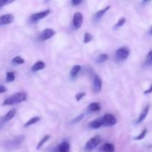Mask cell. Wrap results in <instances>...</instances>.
<instances>
[{
	"label": "cell",
	"mask_w": 152,
	"mask_h": 152,
	"mask_svg": "<svg viewBox=\"0 0 152 152\" xmlns=\"http://www.w3.org/2000/svg\"><path fill=\"white\" fill-rule=\"evenodd\" d=\"M14 80H15L14 72H12V71L7 72V74H6V81H7V83H11V82H13Z\"/></svg>",
	"instance_id": "obj_23"
},
{
	"label": "cell",
	"mask_w": 152,
	"mask_h": 152,
	"mask_svg": "<svg viewBox=\"0 0 152 152\" xmlns=\"http://www.w3.org/2000/svg\"><path fill=\"white\" fill-rule=\"evenodd\" d=\"M45 67V65L43 62H41V61H39V62H36L34 65L31 68V71H40V70L44 69Z\"/></svg>",
	"instance_id": "obj_13"
},
{
	"label": "cell",
	"mask_w": 152,
	"mask_h": 152,
	"mask_svg": "<svg viewBox=\"0 0 152 152\" xmlns=\"http://www.w3.org/2000/svg\"><path fill=\"white\" fill-rule=\"evenodd\" d=\"M151 93H152V85L151 86V87L148 89V90H146L144 91V94H151Z\"/></svg>",
	"instance_id": "obj_33"
},
{
	"label": "cell",
	"mask_w": 152,
	"mask_h": 152,
	"mask_svg": "<svg viewBox=\"0 0 152 152\" xmlns=\"http://www.w3.org/2000/svg\"><path fill=\"white\" fill-rule=\"evenodd\" d=\"M88 109L91 111H100L101 107L98 102H92L89 105Z\"/></svg>",
	"instance_id": "obj_18"
},
{
	"label": "cell",
	"mask_w": 152,
	"mask_h": 152,
	"mask_svg": "<svg viewBox=\"0 0 152 152\" xmlns=\"http://www.w3.org/2000/svg\"><path fill=\"white\" fill-rule=\"evenodd\" d=\"M146 59H147V62H148V63L152 64V50H151V51L148 53Z\"/></svg>",
	"instance_id": "obj_30"
},
{
	"label": "cell",
	"mask_w": 152,
	"mask_h": 152,
	"mask_svg": "<svg viewBox=\"0 0 152 152\" xmlns=\"http://www.w3.org/2000/svg\"><path fill=\"white\" fill-rule=\"evenodd\" d=\"M146 134H147V129H145L142 131V132H141L138 136H137L136 137H134V139L135 140H142L143 138H145V137L146 136Z\"/></svg>",
	"instance_id": "obj_26"
},
{
	"label": "cell",
	"mask_w": 152,
	"mask_h": 152,
	"mask_svg": "<svg viewBox=\"0 0 152 152\" xmlns=\"http://www.w3.org/2000/svg\"><path fill=\"white\" fill-rule=\"evenodd\" d=\"M92 39H93V36H92L91 34H90V33H86V34H84L83 42H84L85 44L90 42Z\"/></svg>",
	"instance_id": "obj_24"
},
{
	"label": "cell",
	"mask_w": 152,
	"mask_h": 152,
	"mask_svg": "<svg viewBox=\"0 0 152 152\" xmlns=\"http://www.w3.org/2000/svg\"><path fill=\"white\" fill-rule=\"evenodd\" d=\"M16 109H11L5 114V116L3 118V120L5 122L9 121L11 119H13L14 117V116L16 115Z\"/></svg>",
	"instance_id": "obj_14"
},
{
	"label": "cell",
	"mask_w": 152,
	"mask_h": 152,
	"mask_svg": "<svg viewBox=\"0 0 152 152\" xmlns=\"http://www.w3.org/2000/svg\"><path fill=\"white\" fill-rule=\"evenodd\" d=\"M59 152H69L70 145L67 142H63L59 145Z\"/></svg>",
	"instance_id": "obj_16"
},
{
	"label": "cell",
	"mask_w": 152,
	"mask_h": 152,
	"mask_svg": "<svg viewBox=\"0 0 152 152\" xmlns=\"http://www.w3.org/2000/svg\"><path fill=\"white\" fill-rule=\"evenodd\" d=\"M149 108H150L149 105H147V106L144 108L143 111L141 112V114H140L139 117H138L137 121V124L138 123H142V122L143 121L145 118H146L147 115H148V111H149Z\"/></svg>",
	"instance_id": "obj_12"
},
{
	"label": "cell",
	"mask_w": 152,
	"mask_h": 152,
	"mask_svg": "<svg viewBox=\"0 0 152 152\" xmlns=\"http://www.w3.org/2000/svg\"><path fill=\"white\" fill-rule=\"evenodd\" d=\"M49 139H50V135H45V137H43L42 139L39 142L38 145H37V150L40 149V148L43 146V145H44L45 142H47V141Z\"/></svg>",
	"instance_id": "obj_20"
},
{
	"label": "cell",
	"mask_w": 152,
	"mask_h": 152,
	"mask_svg": "<svg viewBox=\"0 0 152 152\" xmlns=\"http://www.w3.org/2000/svg\"><path fill=\"white\" fill-rule=\"evenodd\" d=\"M150 34L152 35V27L151 28V29H150Z\"/></svg>",
	"instance_id": "obj_34"
},
{
	"label": "cell",
	"mask_w": 152,
	"mask_h": 152,
	"mask_svg": "<svg viewBox=\"0 0 152 152\" xmlns=\"http://www.w3.org/2000/svg\"><path fill=\"white\" fill-rule=\"evenodd\" d=\"M108 59V55L107 53H102L99 55L96 59V62L98 63H103V62H106Z\"/></svg>",
	"instance_id": "obj_21"
},
{
	"label": "cell",
	"mask_w": 152,
	"mask_h": 152,
	"mask_svg": "<svg viewBox=\"0 0 152 152\" xmlns=\"http://www.w3.org/2000/svg\"><path fill=\"white\" fill-rule=\"evenodd\" d=\"M13 20V16L12 14H5L3 15L0 17V25H8V24L11 23Z\"/></svg>",
	"instance_id": "obj_10"
},
{
	"label": "cell",
	"mask_w": 152,
	"mask_h": 152,
	"mask_svg": "<svg viewBox=\"0 0 152 152\" xmlns=\"http://www.w3.org/2000/svg\"><path fill=\"white\" fill-rule=\"evenodd\" d=\"M105 126H114L117 123V120L112 114H105L103 117Z\"/></svg>",
	"instance_id": "obj_9"
},
{
	"label": "cell",
	"mask_w": 152,
	"mask_h": 152,
	"mask_svg": "<svg viewBox=\"0 0 152 152\" xmlns=\"http://www.w3.org/2000/svg\"><path fill=\"white\" fill-rule=\"evenodd\" d=\"M101 142V137L99 136H95L92 137L91 139L89 140L86 144V151H91V150L94 149L95 148L99 145V144Z\"/></svg>",
	"instance_id": "obj_2"
},
{
	"label": "cell",
	"mask_w": 152,
	"mask_h": 152,
	"mask_svg": "<svg viewBox=\"0 0 152 152\" xmlns=\"http://www.w3.org/2000/svg\"><path fill=\"white\" fill-rule=\"evenodd\" d=\"M40 120V117H32L31 119H30L29 120H28V122H27L26 123H25V125H24V127H28V126H31V125L33 124H35V123H37V122H39Z\"/></svg>",
	"instance_id": "obj_19"
},
{
	"label": "cell",
	"mask_w": 152,
	"mask_h": 152,
	"mask_svg": "<svg viewBox=\"0 0 152 152\" xmlns=\"http://www.w3.org/2000/svg\"><path fill=\"white\" fill-rule=\"evenodd\" d=\"M57 152H59V151H57Z\"/></svg>",
	"instance_id": "obj_35"
},
{
	"label": "cell",
	"mask_w": 152,
	"mask_h": 152,
	"mask_svg": "<svg viewBox=\"0 0 152 152\" xmlns=\"http://www.w3.org/2000/svg\"><path fill=\"white\" fill-rule=\"evenodd\" d=\"M94 90L96 93H99L102 90V80L97 74H95L94 79Z\"/></svg>",
	"instance_id": "obj_7"
},
{
	"label": "cell",
	"mask_w": 152,
	"mask_h": 152,
	"mask_svg": "<svg viewBox=\"0 0 152 152\" xmlns=\"http://www.w3.org/2000/svg\"><path fill=\"white\" fill-rule=\"evenodd\" d=\"M6 91H7V88H6L4 86H0V94L4 93V92H6Z\"/></svg>",
	"instance_id": "obj_32"
},
{
	"label": "cell",
	"mask_w": 152,
	"mask_h": 152,
	"mask_svg": "<svg viewBox=\"0 0 152 152\" xmlns=\"http://www.w3.org/2000/svg\"><path fill=\"white\" fill-rule=\"evenodd\" d=\"M82 2H83V1H82L81 0H72V1H71V4L74 6L78 5V4H81Z\"/></svg>",
	"instance_id": "obj_31"
},
{
	"label": "cell",
	"mask_w": 152,
	"mask_h": 152,
	"mask_svg": "<svg viewBox=\"0 0 152 152\" xmlns=\"http://www.w3.org/2000/svg\"><path fill=\"white\" fill-rule=\"evenodd\" d=\"M27 94L25 92H19V93L14 94L4 99L3 102L4 105H13L15 104H19L26 100Z\"/></svg>",
	"instance_id": "obj_1"
},
{
	"label": "cell",
	"mask_w": 152,
	"mask_h": 152,
	"mask_svg": "<svg viewBox=\"0 0 152 152\" xmlns=\"http://www.w3.org/2000/svg\"><path fill=\"white\" fill-rule=\"evenodd\" d=\"M80 70H81V66H80V65H74L72 68V69L71 70V72H70L71 77H72V78H74V77L79 74Z\"/></svg>",
	"instance_id": "obj_17"
},
{
	"label": "cell",
	"mask_w": 152,
	"mask_h": 152,
	"mask_svg": "<svg viewBox=\"0 0 152 152\" xmlns=\"http://www.w3.org/2000/svg\"><path fill=\"white\" fill-rule=\"evenodd\" d=\"M12 61H13V63L17 64V65H22V64L25 63V60H24L23 58H22L21 56H15L14 58H13Z\"/></svg>",
	"instance_id": "obj_25"
},
{
	"label": "cell",
	"mask_w": 152,
	"mask_h": 152,
	"mask_svg": "<svg viewBox=\"0 0 152 152\" xmlns=\"http://www.w3.org/2000/svg\"><path fill=\"white\" fill-rule=\"evenodd\" d=\"M83 117H84V114H80V115H79L78 117H76L75 119H74V120H73L72 121H71V123H72V124H75V123H79V122L81 121V120H83Z\"/></svg>",
	"instance_id": "obj_27"
},
{
	"label": "cell",
	"mask_w": 152,
	"mask_h": 152,
	"mask_svg": "<svg viewBox=\"0 0 152 152\" xmlns=\"http://www.w3.org/2000/svg\"><path fill=\"white\" fill-rule=\"evenodd\" d=\"M13 1H10V0H0V8L3 6L8 4L10 3H12Z\"/></svg>",
	"instance_id": "obj_29"
},
{
	"label": "cell",
	"mask_w": 152,
	"mask_h": 152,
	"mask_svg": "<svg viewBox=\"0 0 152 152\" xmlns=\"http://www.w3.org/2000/svg\"><path fill=\"white\" fill-rule=\"evenodd\" d=\"M88 125H89V126L91 128V129H99V128L102 127V126H105V121H104V120H103V117L96 119V120L90 122Z\"/></svg>",
	"instance_id": "obj_6"
},
{
	"label": "cell",
	"mask_w": 152,
	"mask_h": 152,
	"mask_svg": "<svg viewBox=\"0 0 152 152\" xmlns=\"http://www.w3.org/2000/svg\"><path fill=\"white\" fill-rule=\"evenodd\" d=\"M85 96H86V93H84V92H83H83H81V93H78L76 94V99H77V102H80V101Z\"/></svg>",
	"instance_id": "obj_28"
},
{
	"label": "cell",
	"mask_w": 152,
	"mask_h": 152,
	"mask_svg": "<svg viewBox=\"0 0 152 152\" xmlns=\"http://www.w3.org/2000/svg\"><path fill=\"white\" fill-rule=\"evenodd\" d=\"M55 34H56V31H55L53 29H51V28H47V29H45L41 34L42 39V40L49 39L52 38Z\"/></svg>",
	"instance_id": "obj_8"
},
{
	"label": "cell",
	"mask_w": 152,
	"mask_h": 152,
	"mask_svg": "<svg viewBox=\"0 0 152 152\" xmlns=\"http://www.w3.org/2000/svg\"><path fill=\"white\" fill-rule=\"evenodd\" d=\"M126 19L125 17H121L120 19H119L118 22L115 24L114 27V30H117L119 29L120 28H121L123 25H124V24L126 23Z\"/></svg>",
	"instance_id": "obj_22"
},
{
	"label": "cell",
	"mask_w": 152,
	"mask_h": 152,
	"mask_svg": "<svg viewBox=\"0 0 152 152\" xmlns=\"http://www.w3.org/2000/svg\"><path fill=\"white\" fill-rule=\"evenodd\" d=\"M83 22V16L81 13L80 12H77L74 14V17H73V26H74V29L78 30L80 27L82 26V24Z\"/></svg>",
	"instance_id": "obj_3"
},
{
	"label": "cell",
	"mask_w": 152,
	"mask_h": 152,
	"mask_svg": "<svg viewBox=\"0 0 152 152\" xmlns=\"http://www.w3.org/2000/svg\"><path fill=\"white\" fill-rule=\"evenodd\" d=\"M110 8H111L110 6H107V7H105V8L98 10V11L94 15V19L95 21H99V19H102V17L104 16V14H105V13H106Z\"/></svg>",
	"instance_id": "obj_11"
},
{
	"label": "cell",
	"mask_w": 152,
	"mask_h": 152,
	"mask_svg": "<svg viewBox=\"0 0 152 152\" xmlns=\"http://www.w3.org/2000/svg\"><path fill=\"white\" fill-rule=\"evenodd\" d=\"M101 149L104 152H114V146L113 144L105 143L102 145Z\"/></svg>",
	"instance_id": "obj_15"
},
{
	"label": "cell",
	"mask_w": 152,
	"mask_h": 152,
	"mask_svg": "<svg viewBox=\"0 0 152 152\" xmlns=\"http://www.w3.org/2000/svg\"><path fill=\"white\" fill-rule=\"evenodd\" d=\"M50 13V10H49V9L48 10H43V11L38 12V13H34V14L31 15V17H30V19H31V22H37V21L40 20V19H43V18H45V16H47Z\"/></svg>",
	"instance_id": "obj_5"
},
{
	"label": "cell",
	"mask_w": 152,
	"mask_h": 152,
	"mask_svg": "<svg viewBox=\"0 0 152 152\" xmlns=\"http://www.w3.org/2000/svg\"><path fill=\"white\" fill-rule=\"evenodd\" d=\"M129 53L130 52H129V49L128 48H120L117 49L116 50V57H117V59L123 60V59H126L129 56Z\"/></svg>",
	"instance_id": "obj_4"
}]
</instances>
